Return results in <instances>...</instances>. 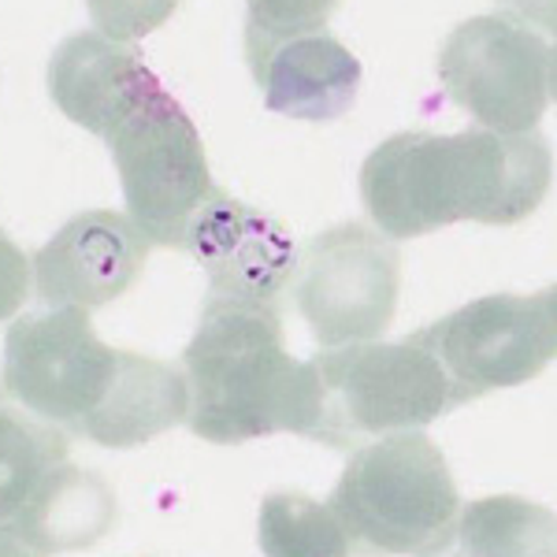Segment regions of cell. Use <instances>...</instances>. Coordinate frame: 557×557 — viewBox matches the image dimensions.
I'll return each mask as SVG.
<instances>
[{
  "instance_id": "3957f363",
  "label": "cell",
  "mask_w": 557,
  "mask_h": 557,
  "mask_svg": "<svg viewBox=\"0 0 557 557\" xmlns=\"http://www.w3.org/2000/svg\"><path fill=\"white\" fill-rule=\"evenodd\" d=\"M327 506L349 554H443L454 543L461 494L428 435L394 431L357 446Z\"/></svg>"
},
{
  "instance_id": "d6986e66",
  "label": "cell",
  "mask_w": 557,
  "mask_h": 557,
  "mask_svg": "<svg viewBox=\"0 0 557 557\" xmlns=\"http://www.w3.org/2000/svg\"><path fill=\"white\" fill-rule=\"evenodd\" d=\"M343 0H246V45L320 34Z\"/></svg>"
},
{
  "instance_id": "ffe728a7",
  "label": "cell",
  "mask_w": 557,
  "mask_h": 557,
  "mask_svg": "<svg viewBox=\"0 0 557 557\" xmlns=\"http://www.w3.org/2000/svg\"><path fill=\"white\" fill-rule=\"evenodd\" d=\"M89 20L115 41H138L175 15L178 0H86Z\"/></svg>"
},
{
  "instance_id": "9a60e30c",
  "label": "cell",
  "mask_w": 557,
  "mask_h": 557,
  "mask_svg": "<svg viewBox=\"0 0 557 557\" xmlns=\"http://www.w3.org/2000/svg\"><path fill=\"white\" fill-rule=\"evenodd\" d=\"M186 412H190V386L175 364L120 349V368L101 406L89 412L83 435L108 450H131L186 424Z\"/></svg>"
},
{
  "instance_id": "7c38bea8",
  "label": "cell",
  "mask_w": 557,
  "mask_h": 557,
  "mask_svg": "<svg viewBox=\"0 0 557 557\" xmlns=\"http://www.w3.org/2000/svg\"><path fill=\"white\" fill-rule=\"evenodd\" d=\"M268 112L305 123L343 120L361 89V60L331 34H298V38L246 45Z\"/></svg>"
},
{
  "instance_id": "8fae6325",
  "label": "cell",
  "mask_w": 557,
  "mask_h": 557,
  "mask_svg": "<svg viewBox=\"0 0 557 557\" xmlns=\"http://www.w3.org/2000/svg\"><path fill=\"white\" fill-rule=\"evenodd\" d=\"M146 257L149 242L131 215L78 212L34 253V290L49 309H101L131 290Z\"/></svg>"
},
{
  "instance_id": "2e32d148",
  "label": "cell",
  "mask_w": 557,
  "mask_h": 557,
  "mask_svg": "<svg viewBox=\"0 0 557 557\" xmlns=\"http://www.w3.org/2000/svg\"><path fill=\"white\" fill-rule=\"evenodd\" d=\"M67 446L64 428L0 406V524L20 513L45 475L67 461Z\"/></svg>"
},
{
  "instance_id": "44dd1931",
  "label": "cell",
  "mask_w": 557,
  "mask_h": 557,
  "mask_svg": "<svg viewBox=\"0 0 557 557\" xmlns=\"http://www.w3.org/2000/svg\"><path fill=\"white\" fill-rule=\"evenodd\" d=\"M30 257L0 231V320H12L23 309V301L30 298Z\"/></svg>"
},
{
  "instance_id": "52a82bcc",
  "label": "cell",
  "mask_w": 557,
  "mask_h": 557,
  "mask_svg": "<svg viewBox=\"0 0 557 557\" xmlns=\"http://www.w3.org/2000/svg\"><path fill=\"white\" fill-rule=\"evenodd\" d=\"M443 368L457 406L535 380L557 354V298L491 294L409 335Z\"/></svg>"
},
{
  "instance_id": "6da1fadb",
  "label": "cell",
  "mask_w": 557,
  "mask_h": 557,
  "mask_svg": "<svg viewBox=\"0 0 557 557\" xmlns=\"http://www.w3.org/2000/svg\"><path fill=\"white\" fill-rule=\"evenodd\" d=\"M554 160L535 134L401 131L368 152L361 197L386 238H424L457 220L509 227L539 209Z\"/></svg>"
},
{
  "instance_id": "7a4b0ae2",
  "label": "cell",
  "mask_w": 557,
  "mask_h": 557,
  "mask_svg": "<svg viewBox=\"0 0 557 557\" xmlns=\"http://www.w3.org/2000/svg\"><path fill=\"white\" fill-rule=\"evenodd\" d=\"M183 375L190 386L186 424L205 443L235 446L275 431L309 435V364L286 354L275 305L209 298L183 354Z\"/></svg>"
},
{
  "instance_id": "5b68a950",
  "label": "cell",
  "mask_w": 557,
  "mask_h": 557,
  "mask_svg": "<svg viewBox=\"0 0 557 557\" xmlns=\"http://www.w3.org/2000/svg\"><path fill=\"white\" fill-rule=\"evenodd\" d=\"M104 141L134 227L149 246L183 249L197 209L215 194L205 141L186 108L164 86H152Z\"/></svg>"
},
{
  "instance_id": "277c9868",
  "label": "cell",
  "mask_w": 557,
  "mask_h": 557,
  "mask_svg": "<svg viewBox=\"0 0 557 557\" xmlns=\"http://www.w3.org/2000/svg\"><path fill=\"white\" fill-rule=\"evenodd\" d=\"M305 364L312 380V428L305 438L331 450H357L394 431H420L457 409L443 368L412 338L327 346Z\"/></svg>"
},
{
  "instance_id": "8992f818",
  "label": "cell",
  "mask_w": 557,
  "mask_h": 557,
  "mask_svg": "<svg viewBox=\"0 0 557 557\" xmlns=\"http://www.w3.org/2000/svg\"><path fill=\"white\" fill-rule=\"evenodd\" d=\"M550 38L517 15H475L446 38L438 78L454 104L480 127L532 134L554 101L557 64Z\"/></svg>"
},
{
  "instance_id": "e0dca14e",
  "label": "cell",
  "mask_w": 557,
  "mask_h": 557,
  "mask_svg": "<svg viewBox=\"0 0 557 557\" xmlns=\"http://www.w3.org/2000/svg\"><path fill=\"white\" fill-rule=\"evenodd\" d=\"M465 554H554V513L524 498H483L457 513Z\"/></svg>"
},
{
  "instance_id": "ac0fdd59",
  "label": "cell",
  "mask_w": 557,
  "mask_h": 557,
  "mask_svg": "<svg viewBox=\"0 0 557 557\" xmlns=\"http://www.w3.org/2000/svg\"><path fill=\"white\" fill-rule=\"evenodd\" d=\"M260 550L272 557H343L349 539L331 506L309 494L278 491L260 502Z\"/></svg>"
},
{
  "instance_id": "30bf717a",
  "label": "cell",
  "mask_w": 557,
  "mask_h": 557,
  "mask_svg": "<svg viewBox=\"0 0 557 557\" xmlns=\"http://www.w3.org/2000/svg\"><path fill=\"white\" fill-rule=\"evenodd\" d=\"M209 275V298L238 305H275L286 290L298 246L268 212L215 190L197 209L186 246Z\"/></svg>"
},
{
  "instance_id": "9c48e42d",
  "label": "cell",
  "mask_w": 557,
  "mask_h": 557,
  "mask_svg": "<svg viewBox=\"0 0 557 557\" xmlns=\"http://www.w3.org/2000/svg\"><path fill=\"white\" fill-rule=\"evenodd\" d=\"M290 278L294 305L320 346L368 343L398 312L401 257L383 231L338 223L305 246Z\"/></svg>"
},
{
  "instance_id": "7402d4cb",
  "label": "cell",
  "mask_w": 557,
  "mask_h": 557,
  "mask_svg": "<svg viewBox=\"0 0 557 557\" xmlns=\"http://www.w3.org/2000/svg\"><path fill=\"white\" fill-rule=\"evenodd\" d=\"M498 4H506L509 12L524 15L528 23L543 26V30H554V0H498Z\"/></svg>"
},
{
  "instance_id": "5bb4252c",
  "label": "cell",
  "mask_w": 557,
  "mask_h": 557,
  "mask_svg": "<svg viewBox=\"0 0 557 557\" xmlns=\"http://www.w3.org/2000/svg\"><path fill=\"white\" fill-rule=\"evenodd\" d=\"M115 524V494L97 472L60 461L15 517L0 524L4 554H60L94 546Z\"/></svg>"
},
{
  "instance_id": "4fadbf2b",
  "label": "cell",
  "mask_w": 557,
  "mask_h": 557,
  "mask_svg": "<svg viewBox=\"0 0 557 557\" xmlns=\"http://www.w3.org/2000/svg\"><path fill=\"white\" fill-rule=\"evenodd\" d=\"M157 75L134 45L101 30L71 34L49 60V97L71 123L89 134H104L149 94Z\"/></svg>"
},
{
  "instance_id": "ba28073f",
  "label": "cell",
  "mask_w": 557,
  "mask_h": 557,
  "mask_svg": "<svg viewBox=\"0 0 557 557\" xmlns=\"http://www.w3.org/2000/svg\"><path fill=\"white\" fill-rule=\"evenodd\" d=\"M120 368V349L97 338L86 309L30 312L15 320L4 338L0 394L20 401L30 417L83 435L89 412L101 406Z\"/></svg>"
}]
</instances>
